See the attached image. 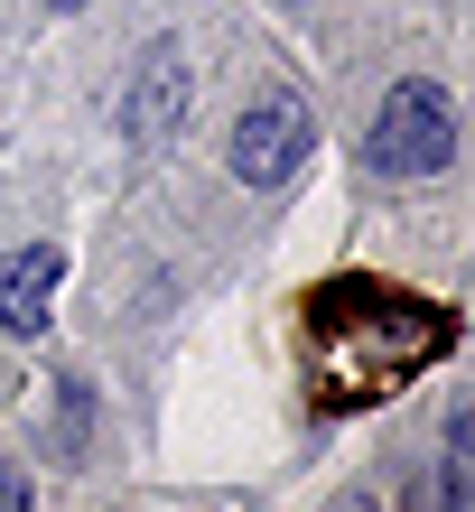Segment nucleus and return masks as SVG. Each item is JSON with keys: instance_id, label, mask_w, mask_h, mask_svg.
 Masks as SVG:
<instances>
[{"instance_id": "obj_1", "label": "nucleus", "mask_w": 475, "mask_h": 512, "mask_svg": "<svg viewBox=\"0 0 475 512\" xmlns=\"http://www.w3.org/2000/svg\"><path fill=\"white\" fill-rule=\"evenodd\" d=\"M364 168L373 177H438V168H457V103H448V84H429V75L392 84L382 112H373V131H364Z\"/></svg>"}, {"instance_id": "obj_2", "label": "nucleus", "mask_w": 475, "mask_h": 512, "mask_svg": "<svg viewBox=\"0 0 475 512\" xmlns=\"http://www.w3.org/2000/svg\"><path fill=\"white\" fill-rule=\"evenodd\" d=\"M308 149H317V112H308V94L271 84V94H252V103H243L224 168L243 177V187H261V196H271V187H289V177L308 168Z\"/></svg>"}, {"instance_id": "obj_3", "label": "nucleus", "mask_w": 475, "mask_h": 512, "mask_svg": "<svg viewBox=\"0 0 475 512\" xmlns=\"http://www.w3.org/2000/svg\"><path fill=\"white\" fill-rule=\"evenodd\" d=\"M56 280H66V252H56V243H19V252H0V326H10V336H47V317H56Z\"/></svg>"}, {"instance_id": "obj_4", "label": "nucleus", "mask_w": 475, "mask_h": 512, "mask_svg": "<svg viewBox=\"0 0 475 512\" xmlns=\"http://www.w3.org/2000/svg\"><path fill=\"white\" fill-rule=\"evenodd\" d=\"M177 122H187V56L177 47H150L131 75V103H122V131L131 140H168Z\"/></svg>"}, {"instance_id": "obj_5", "label": "nucleus", "mask_w": 475, "mask_h": 512, "mask_svg": "<svg viewBox=\"0 0 475 512\" xmlns=\"http://www.w3.org/2000/svg\"><path fill=\"white\" fill-rule=\"evenodd\" d=\"M28 503H38V494H28V475H19V466H0V512H28Z\"/></svg>"}, {"instance_id": "obj_6", "label": "nucleus", "mask_w": 475, "mask_h": 512, "mask_svg": "<svg viewBox=\"0 0 475 512\" xmlns=\"http://www.w3.org/2000/svg\"><path fill=\"white\" fill-rule=\"evenodd\" d=\"M326 512H382L373 494H336V503H326Z\"/></svg>"}, {"instance_id": "obj_7", "label": "nucleus", "mask_w": 475, "mask_h": 512, "mask_svg": "<svg viewBox=\"0 0 475 512\" xmlns=\"http://www.w3.org/2000/svg\"><path fill=\"white\" fill-rule=\"evenodd\" d=\"M47 10H84V0H47Z\"/></svg>"}]
</instances>
